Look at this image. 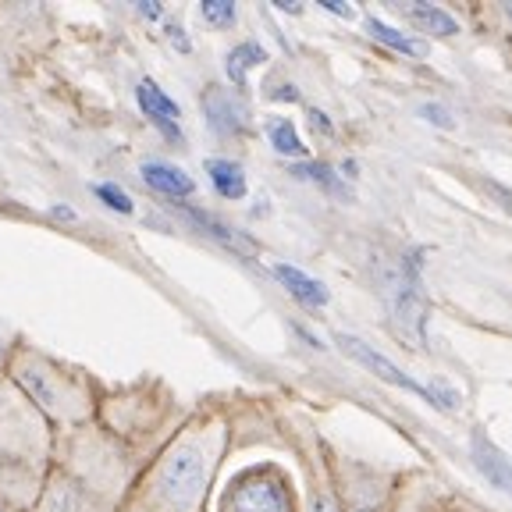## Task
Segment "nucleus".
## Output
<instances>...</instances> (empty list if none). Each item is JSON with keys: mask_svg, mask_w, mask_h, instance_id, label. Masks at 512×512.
I'll use <instances>...</instances> for the list:
<instances>
[{"mask_svg": "<svg viewBox=\"0 0 512 512\" xmlns=\"http://www.w3.org/2000/svg\"><path fill=\"white\" fill-rule=\"evenodd\" d=\"M207 171L214 189L221 192L224 200H242L246 196V175H242V168L235 160H210Z\"/></svg>", "mask_w": 512, "mask_h": 512, "instance_id": "10", "label": "nucleus"}, {"mask_svg": "<svg viewBox=\"0 0 512 512\" xmlns=\"http://www.w3.org/2000/svg\"><path fill=\"white\" fill-rule=\"evenodd\" d=\"M267 139H271V146L278 153H292V157H299V153H306L303 139H299L296 125L288 118H271L267 121Z\"/></svg>", "mask_w": 512, "mask_h": 512, "instance_id": "13", "label": "nucleus"}, {"mask_svg": "<svg viewBox=\"0 0 512 512\" xmlns=\"http://www.w3.org/2000/svg\"><path fill=\"white\" fill-rule=\"evenodd\" d=\"M203 111H207V118H210V128L221 132V136H235V132H242V125H246V111H242V104L228 89H217V86L207 89Z\"/></svg>", "mask_w": 512, "mask_h": 512, "instance_id": "5", "label": "nucleus"}, {"mask_svg": "<svg viewBox=\"0 0 512 512\" xmlns=\"http://www.w3.org/2000/svg\"><path fill=\"white\" fill-rule=\"evenodd\" d=\"M406 15L413 18L420 29L434 32V36H452V32H459L456 18L441 8H431V4H406Z\"/></svg>", "mask_w": 512, "mask_h": 512, "instance_id": "11", "label": "nucleus"}, {"mask_svg": "<svg viewBox=\"0 0 512 512\" xmlns=\"http://www.w3.org/2000/svg\"><path fill=\"white\" fill-rule=\"evenodd\" d=\"M335 342H338V349H342L345 356H352L356 363H363V367H367L370 374L381 377V381H392V384H399V388H406V392H413V395H420V399L434 402L431 399V388H427V384H420V381H413L409 374H402V370L395 367L388 356H381L377 349H370L367 342H360V338H352V335H338Z\"/></svg>", "mask_w": 512, "mask_h": 512, "instance_id": "3", "label": "nucleus"}, {"mask_svg": "<svg viewBox=\"0 0 512 512\" xmlns=\"http://www.w3.org/2000/svg\"><path fill=\"white\" fill-rule=\"evenodd\" d=\"M274 278H278L281 285H285L288 292L299 299V303H306V306H324V303H328V288L320 285L317 278H310V274H303L299 267L274 264Z\"/></svg>", "mask_w": 512, "mask_h": 512, "instance_id": "9", "label": "nucleus"}, {"mask_svg": "<svg viewBox=\"0 0 512 512\" xmlns=\"http://www.w3.org/2000/svg\"><path fill=\"white\" fill-rule=\"evenodd\" d=\"M488 192H491V196H495V200H498V207H502V210H509V214H512V192H509V189H502V185L488 182Z\"/></svg>", "mask_w": 512, "mask_h": 512, "instance_id": "20", "label": "nucleus"}, {"mask_svg": "<svg viewBox=\"0 0 512 512\" xmlns=\"http://www.w3.org/2000/svg\"><path fill=\"white\" fill-rule=\"evenodd\" d=\"M367 29L374 32V36H377L381 43H388L392 50H402V54H413V57H424V54H427L424 43L413 40V36H406V32L392 29V25L381 22V18H367Z\"/></svg>", "mask_w": 512, "mask_h": 512, "instance_id": "12", "label": "nucleus"}, {"mask_svg": "<svg viewBox=\"0 0 512 512\" xmlns=\"http://www.w3.org/2000/svg\"><path fill=\"white\" fill-rule=\"evenodd\" d=\"M292 175H296V178H310V182L328 185V189H338L335 175H331V168H324V164H296V168H292Z\"/></svg>", "mask_w": 512, "mask_h": 512, "instance_id": "18", "label": "nucleus"}, {"mask_svg": "<svg viewBox=\"0 0 512 512\" xmlns=\"http://www.w3.org/2000/svg\"><path fill=\"white\" fill-rule=\"evenodd\" d=\"M203 484H207V459H203L200 448H178L175 456L164 463L160 470V495L171 509L192 512L203 495Z\"/></svg>", "mask_w": 512, "mask_h": 512, "instance_id": "1", "label": "nucleus"}, {"mask_svg": "<svg viewBox=\"0 0 512 512\" xmlns=\"http://www.w3.org/2000/svg\"><path fill=\"white\" fill-rule=\"evenodd\" d=\"M189 217H192V221H196V224H200V228H207V235H214V239H221L224 246H235V249H253L246 239H239V235H235L232 228H224V224H217L214 217L200 214V210H189Z\"/></svg>", "mask_w": 512, "mask_h": 512, "instance_id": "15", "label": "nucleus"}, {"mask_svg": "<svg viewBox=\"0 0 512 512\" xmlns=\"http://www.w3.org/2000/svg\"><path fill=\"white\" fill-rule=\"evenodd\" d=\"M317 512H338V509H335V505H331V502H324V505H320Z\"/></svg>", "mask_w": 512, "mask_h": 512, "instance_id": "27", "label": "nucleus"}, {"mask_svg": "<svg viewBox=\"0 0 512 512\" xmlns=\"http://www.w3.org/2000/svg\"><path fill=\"white\" fill-rule=\"evenodd\" d=\"M473 463H477V470L484 473L495 488H502L505 495H512V463L491 445L488 438H480V434L473 438Z\"/></svg>", "mask_w": 512, "mask_h": 512, "instance_id": "7", "label": "nucleus"}, {"mask_svg": "<svg viewBox=\"0 0 512 512\" xmlns=\"http://www.w3.org/2000/svg\"><path fill=\"white\" fill-rule=\"evenodd\" d=\"M143 178L150 189L164 192V196H175V200H182V196L192 192V178L182 168H175V164H164V160H146Z\"/></svg>", "mask_w": 512, "mask_h": 512, "instance_id": "8", "label": "nucleus"}, {"mask_svg": "<svg viewBox=\"0 0 512 512\" xmlns=\"http://www.w3.org/2000/svg\"><path fill=\"white\" fill-rule=\"evenodd\" d=\"M420 114H424V118H431L434 125H441V128L452 125V114H448L441 104H424V107H420Z\"/></svg>", "mask_w": 512, "mask_h": 512, "instance_id": "19", "label": "nucleus"}, {"mask_svg": "<svg viewBox=\"0 0 512 512\" xmlns=\"http://www.w3.org/2000/svg\"><path fill=\"white\" fill-rule=\"evenodd\" d=\"M0 512H4V509H0Z\"/></svg>", "mask_w": 512, "mask_h": 512, "instance_id": "29", "label": "nucleus"}, {"mask_svg": "<svg viewBox=\"0 0 512 512\" xmlns=\"http://www.w3.org/2000/svg\"><path fill=\"white\" fill-rule=\"evenodd\" d=\"M310 121H313V128H317V132H324V136H328V132H331L328 118H324V114H320V111H310Z\"/></svg>", "mask_w": 512, "mask_h": 512, "instance_id": "22", "label": "nucleus"}, {"mask_svg": "<svg viewBox=\"0 0 512 512\" xmlns=\"http://www.w3.org/2000/svg\"><path fill=\"white\" fill-rule=\"evenodd\" d=\"M136 96H139V107H143L146 118H150L153 125L164 128L171 139H182V132H178V104L164 93V89H157L150 79H143L136 89Z\"/></svg>", "mask_w": 512, "mask_h": 512, "instance_id": "6", "label": "nucleus"}, {"mask_svg": "<svg viewBox=\"0 0 512 512\" xmlns=\"http://www.w3.org/2000/svg\"><path fill=\"white\" fill-rule=\"evenodd\" d=\"M505 11H509V18H512V0H509V4H505Z\"/></svg>", "mask_w": 512, "mask_h": 512, "instance_id": "28", "label": "nucleus"}, {"mask_svg": "<svg viewBox=\"0 0 512 512\" xmlns=\"http://www.w3.org/2000/svg\"><path fill=\"white\" fill-rule=\"evenodd\" d=\"M228 512H292L288 491L281 488V480L271 477H242L228 495Z\"/></svg>", "mask_w": 512, "mask_h": 512, "instance_id": "2", "label": "nucleus"}, {"mask_svg": "<svg viewBox=\"0 0 512 512\" xmlns=\"http://www.w3.org/2000/svg\"><path fill=\"white\" fill-rule=\"evenodd\" d=\"M200 11L210 25H232L235 22V4H228V0H203Z\"/></svg>", "mask_w": 512, "mask_h": 512, "instance_id": "16", "label": "nucleus"}, {"mask_svg": "<svg viewBox=\"0 0 512 512\" xmlns=\"http://www.w3.org/2000/svg\"><path fill=\"white\" fill-rule=\"evenodd\" d=\"M320 8L331 11V15H342V18H352V8L342 4V0H320Z\"/></svg>", "mask_w": 512, "mask_h": 512, "instance_id": "21", "label": "nucleus"}, {"mask_svg": "<svg viewBox=\"0 0 512 512\" xmlns=\"http://www.w3.org/2000/svg\"><path fill=\"white\" fill-rule=\"evenodd\" d=\"M139 15H146V18H160V4H153V0H143V4H139Z\"/></svg>", "mask_w": 512, "mask_h": 512, "instance_id": "23", "label": "nucleus"}, {"mask_svg": "<svg viewBox=\"0 0 512 512\" xmlns=\"http://www.w3.org/2000/svg\"><path fill=\"white\" fill-rule=\"evenodd\" d=\"M96 196L107 203L111 210H118V214H132V200H128V192L118 189V185H96Z\"/></svg>", "mask_w": 512, "mask_h": 512, "instance_id": "17", "label": "nucleus"}, {"mask_svg": "<svg viewBox=\"0 0 512 512\" xmlns=\"http://www.w3.org/2000/svg\"><path fill=\"white\" fill-rule=\"evenodd\" d=\"M278 8H281V11H292V15H296V11H299V4H296V0H281Z\"/></svg>", "mask_w": 512, "mask_h": 512, "instance_id": "26", "label": "nucleus"}, {"mask_svg": "<svg viewBox=\"0 0 512 512\" xmlns=\"http://www.w3.org/2000/svg\"><path fill=\"white\" fill-rule=\"evenodd\" d=\"M395 320H399L402 328L413 331V335L424 338L427 303L424 292H420V278H416V256H409V264L402 267L399 288H395Z\"/></svg>", "mask_w": 512, "mask_h": 512, "instance_id": "4", "label": "nucleus"}, {"mask_svg": "<svg viewBox=\"0 0 512 512\" xmlns=\"http://www.w3.org/2000/svg\"><path fill=\"white\" fill-rule=\"evenodd\" d=\"M260 61H267V50L260 47V43H242V47H235L232 54H228V75H232L235 86H242L246 72Z\"/></svg>", "mask_w": 512, "mask_h": 512, "instance_id": "14", "label": "nucleus"}, {"mask_svg": "<svg viewBox=\"0 0 512 512\" xmlns=\"http://www.w3.org/2000/svg\"><path fill=\"white\" fill-rule=\"evenodd\" d=\"M168 36H171V43H178V47H182V50H189V40H185V36H182V29H178V25H171Z\"/></svg>", "mask_w": 512, "mask_h": 512, "instance_id": "24", "label": "nucleus"}, {"mask_svg": "<svg viewBox=\"0 0 512 512\" xmlns=\"http://www.w3.org/2000/svg\"><path fill=\"white\" fill-rule=\"evenodd\" d=\"M274 96H281V100H299V93L292 86H281V93H274Z\"/></svg>", "mask_w": 512, "mask_h": 512, "instance_id": "25", "label": "nucleus"}]
</instances>
